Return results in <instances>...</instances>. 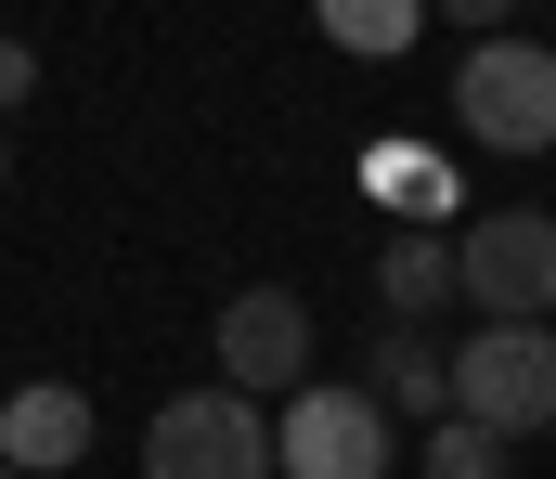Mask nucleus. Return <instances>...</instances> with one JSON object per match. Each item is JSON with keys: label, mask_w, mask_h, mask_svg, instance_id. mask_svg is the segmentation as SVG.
<instances>
[{"label": "nucleus", "mask_w": 556, "mask_h": 479, "mask_svg": "<svg viewBox=\"0 0 556 479\" xmlns=\"http://www.w3.org/2000/svg\"><path fill=\"white\" fill-rule=\"evenodd\" d=\"M376 402H415V415H453V363L427 337H376Z\"/></svg>", "instance_id": "9"}, {"label": "nucleus", "mask_w": 556, "mask_h": 479, "mask_svg": "<svg viewBox=\"0 0 556 479\" xmlns=\"http://www.w3.org/2000/svg\"><path fill=\"white\" fill-rule=\"evenodd\" d=\"M453 415H479L492 441L556 428V324H479L453 350Z\"/></svg>", "instance_id": "3"}, {"label": "nucleus", "mask_w": 556, "mask_h": 479, "mask_svg": "<svg viewBox=\"0 0 556 479\" xmlns=\"http://www.w3.org/2000/svg\"><path fill=\"white\" fill-rule=\"evenodd\" d=\"M415 479H505V441H492L479 415H440L415 441Z\"/></svg>", "instance_id": "10"}, {"label": "nucleus", "mask_w": 556, "mask_h": 479, "mask_svg": "<svg viewBox=\"0 0 556 479\" xmlns=\"http://www.w3.org/2000/svg\"><path fill=\"white\" fill-rule=\"evenodd\" d=\"M0 181H13V143H0Z\"/></svg>", "instance_id": "14"}, {"label": "nucleus", "mask_w": 556, "mask_h": 479, "mask_svg": "<svg viewBox=\"0 0 556 479\" xmlns=\"http://www.w3.org/2000/svg\"><path fill=\"white\" fill-rule=\"evenodd\" d=\"M453 117L492 156H556V52L544 39H479L453 65Z\"/></svg>", "instance_id": "1"}, {"label": "nucleus", "mask_w": 556, "mask_h": 479, "mask_svg": "<svg viewBox=\"0 0 556 479\" xmlns=\"http://www.w3.org/2000/svg\"><path fill=\"white\" fill-rule=\"evenodd\" d=\"M207 363H220V389H247V402H298V389H311V299H298V286L220 299Z\"/></svg>", "instance_id": "6"}, {"label": "nucleus", "mask_w": 556, "mask_h": 479, "mask_svg": "<svg viewBox=\"0 0 556 479\" xmlns=\"http://www.w3.org/2000/svg\"><path fill=\"white\" fill-rule=\"evenodd\" d=\"M376 286H389V312H427V299H453V247H440V234H402V247L376 260Z\"/></svg>", "instance_id": "11"}, {"label": "nucleus", "mask_w": 556, "mask_h": 479, "mask_svg": "<svg viewBox=\"0 0 556 479\" xmlns=\"http://www.w3.org/2000/svg\"><path fill=\"white\" fill-rule=\"evenodd\" d=\"M311 13H324V39L363 52V65H402L427 39V0H311Z\"/></svg>", "instance_id": "8"}, {"label": "nucleus", "mask_w": 556, "mask_h": 479, "mask_svg": "<svg viewBox=\"0 0 556 479\" xmlns=\"http://www.w3.org/2000/svg\"><path fill=\"white\" fill-rule=\"evenodd\" d=\"M402 441H389V402L376 389H298L273 415V479H389Z\"/></svg>", "instance_id": "5"}, {"label": "nucleus", "mask_w": 556, "mask_h": 479, "mask_svg": "<svg viewBox=\"0 0 556 479\" xmlns=\"http://www.w3.org/2000/svg\"><path fill=\"white\" fill-rule=\"evenodd\" d=\"M142 479H273V402H247V389H181V402H155Z\"/></svg>", "instance_id": "2"}, {"label": "nucleus", "mask_w": 556, "mask_h": 479, "mask_svg": "<svg viewBox=\"0 0 556 479\" xmlns=\"http://www.w3.org/2000/svg\"><path fill=\"white\" fill-rule=\"evenodd\" d=\"M78 454H91V389L26 376V389L0 402V467H13V479H65Z\"/></svg>", "instance_id": "7"}, {"label": "nucleus", "mask_w": 556, "mask_h": 479, "mask_svg": "<svg viewBox=\"0 0 556 479\" xmlns=\"http://www.w3.org/2000/svg\"><path fill=\"white\" fill-rule=\"evenodd\" d=\"M0 479H13V467H0Z\"/></svg>", "instance_id": "15"}, {"label": "nucleus", "mask_w": 556, "mask_h": 479, "mask_svg": "<svg viewBox=\"0 0 556 479\" xmlns=\"http://www.w3.org/2000/svg\"><path fill=\"white\" fill-rule=\"evenodd\" d=\"M26 91H39V52H26V39H0V104H26Z\"/></svg>", "instance_id": "12"}, {"label": "nucleus", "mask_w": 556, "mask_h": 479, "mask_svg": "<svg viewBox=\"0 0 556 479\" xmlns=\"http://www.w3.org/2000/svg\"><path fill=\"white\" fill-rule=\"evenodd\" d=\"M427 13H453V26H479V39H492V26H505L518 0H427Z\"/></svg>", "instance_id": "13"}, {"label": "nucleus", "mask_w": 556, "mask_h": 479, "mask_svg": "<svg viewBox=\"0 0 556 479\" xmlns=\"http://www.w3.org/2000/svg\"><path fill=\"white\" fill-rule=\"evenodd\" d=\"M453 286L479 324H544L556 312V220L544 207H492L453 234Z\"/></svg>", "instance_id": "4"}]
</instances>
